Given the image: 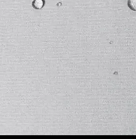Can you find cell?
Returning <instances> with one entry per match:
<instances>
[{"label": "cell", "instance_id": "obj_2", "mask_svg": "<svg viewBox=\"0 0 136 139\" xmlns=\"http://www.w3.org/2000/svg\"><path fill=\"white\" fill-rule=\"evenodd\" d=\"M128 5L131 10L136 11V0H128Z\"/></svg>", "mask_w": 136, "mask_h": 139}, {"label": "cell", "instance_id": "obj_1", "mask_svg": "<svg viewBox=\"0 0 136 139\" xmlns=\"http://www.w3.org/2000/svg\"><path fill=\"white\" fill-rule=\"evenodd\" d=\"M44 0H34L32 2V6L34 9L39 10L44 7Z\"/></svg>", "mask_w": 136, "mask_h": 139}]
</instances>
